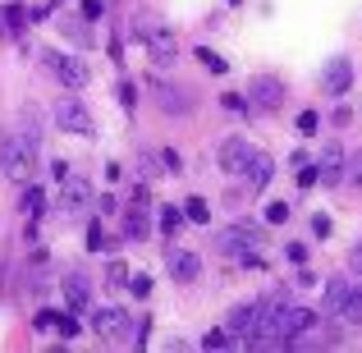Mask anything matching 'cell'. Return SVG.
Here are the masks:
<instances>
[{
  "label": "cell",
  "instance_id": "6da1fadb",
  "mask_svg": "<svg viewBox=\"0 0 362 353\" xmlns=\"http://www.w3.org/2000/svg\"><path fill=\"white\" fill-rule=\"evenodd\" d=\"M0 170H5L9 179H18V184H28V179L37 175L33 138H23V133H0Z\"/></svg>",
  "mask_w": 362,
  "mask_h": 353
},
{
  "label": "cell",
  "instance_id": "7a4b0ae2",
  "mask_svg": "<svg viewBox=\"0 0 362 353\" xmlns=\"http://www.w3.org/2000/svg\"><path fill=\"white\" fill-rule=\"evenodd\" d=\"M55 124H60L64 133H78V138H92V133H97V124H92V110L83 106V101H74V97L55 101Z\"/></svg>",
  "mask_w": 362,
  "mask_h": 353
},
{
  "label": "cell",
  "instance_id": "3957f363",
  "mask_svg": "<svg viewBox=\"0 0 362 353\" xmlns=\"http://www.w3.org/2000/svg\"><path fill=\"white\" fill-rule=\"evenodd\" d=\"M92 330H97L101 340H129L133 335V317L124 308H101V312H92Z\"/></svg>",
  "mask_w": 362,
  "mask_h": 353
},
{
  "label": "cell",
  "instance_id": "277c9868",
  "mask_svg": "<svg viewBox=\"0 0 362 353\" xmlns=\"http://www.w3.org/2000/svg\"><path fill=\"white\" fill-rule=\"evenodd\" d=\"M88 207H92V184L78 179V175H64L60 179V212L64 216H83Z\"/></svg>",
  "mask_w": 362,
  "mask_h": 353
},
{
  "label": "cell",
  "instance_id": "5b68a950",
  "mask_svg": "<svg viewBox=\"0 0 362 353\" xmlns=\"http://www.w3.org/2000/svg\"><path fill=\"white\" fill-rule=\"evenodd\" d=\"M42 64H46V69H51L60 83H64V88H83V83H88V64H78L74 55L46 51V55H42Z\"/></svg>",
  "mask_w": 362,
  "mask_h": 353
},
{
  "label": "cell",
  "instance_id": "8992f818",
  "mask_svg": "<svg viewBox=\"0 0 362 353\" xmlns=\"http://www.w3.org/2000/svg\"><path fill=\"white\" fill-rule=\"evenodd\" d=\"M247 97H252V106H257V110H280V101H284V83L275 79V74H257L252 88H247Z\"/></svg>",
  "mask_w": 362,
  "mask_h": 353
},
{
  "label": "cell",
  "instance_id": "52a82bcc",
  "mask_svg": "<svg viewBox=\"0 0 362 353\" xmlns=\"http://www.w3.org/2000/svg\"><path fill=\"white\" fill-rule=\"evenodd\" d=\"M147 51H151V64H156V69H170V64H175V55H179L175 33H170L165 23H156V28H151V37H147Z\"/></svg>",
  "mask_w": 362,
  "mask_h": 353
},
{
  "label": "cell",
  "instance_id": "ba28073f",
  "mask_svg": "<svg viewBox=\"0 0 362 353\" xmlns=\"http://www.w3.org/2000/svg\"><path fill=\"white\" fill-rule=\"evenodd\" d=\"M165 266H170V275H175L179 284H193L197 275H202V257L188 253V248H170V253H165Z\"/></svg>",
  "mask_w": 362,
  "mask_h": 353
},
{
  "label": "cell",
  "instance_id": "9c48e42d",
  "mask_svg": "<svg viewBox=\"0 0 362 353\" xmlns=\"http://www.w3.org/2000/svg\"><path fill=\"white\" fill-rule=\"evenodd\" d=\"M257 326H262V308H257V303H239V308L230 312V335L243 340V345L257 335Z\"/></svg>",
  "mask_w": 362,
  "mask_h": 353
},
{
  "label": "cell",
  "instance_id": "30bf717a",
  "mask_svg": "<svg viewBox=\"0 0 362 353\" xmlns=\"http://www.w3.org/2000/svg\"><path fill=\"white\" fill-rule=\"evenodd\" d=\"M344 170H349L344 147H339V142H326V147H321V161H317L321 184H339V179H344Z\"/></svg>",
  "mask_w": 362,
  "mask_h": 353
},
{
  "label": "cell",
  "instance_id": "8fae6325",
  "mask_svg": "<svg viewBox=\"0 0 362 353\" xmlns=\"http://www.w3.org/2000/svg\"><path fill=\"white\" fill-rule=\"evenodd\" d=\"M216 243H221V253H243V248H262V230H257V225H247V221H239L234 230H225L221 238H216Z\"/></svg>",
  "mask_w": 362,
  "mask_h": 353
},
{
  "label": "cell",
  "instance_id": "7c38bea8",
  "mask_svg": "<svg viewBox=\"0 0 362 353\" xmlns=\"http://www.w3.org/2000/svg\"><path fill=\"white\" fill-rule=\"evenodd\" d=\"M247 161H252L247 138H225V147H221V170H225V175H243Z\"/></svg>",
  "mask_w": 362,
  "mask_h": 353
},
{
  "label": "cell",
  "instance_id": "4fadbf2b",
  "mask_svg": "<svg viewBox=\"0 0 362 353\" xmlns=\"http://www.w3.org/2000/svg\"><path fill=\"white\" fill-rule=\"evenodd\" d=\"M247 193H266V184L275 179V161L266 156V151H252V161H247Z\"/></svg>",
  "mask_w": 362,
  "mask_h": 353
},
{
  "label": "cell",
  "instance_id": "5bb4252c",
  "mask_svg": "<svg viewBox=\"0 0 362 353\" xmlns=\"http://www.w3.org/2000/svg\"><path fill=\"white\" fill-rule=\"evenodd\" d=\"M349 83H354V64H349V60H330L326 74H321V88H326L330 97H344Z\"/></svg>",
  "mask_w": 362,
  "mask_h": 353
},
{
  "label": "cell",
  "instance_id": "9a60e30c",
  "mask_svg": "<svg viewBox=\"0 0 362 353\" xmlns=\"http://www.w3.org/2000/svg\"><path fill=\"white\" fill-rule=\"evenodd\" d=\"M60 289H64V299H69V308H74V312H83V308L92 303V289H88V280H83V275H64Z\"/></svg>",
  "mask_w": 362,
  "mask_h": 353
},
{
  "label": "cell",
  "instance_id": "2e32d148",
  "mask_svg": "<svg viewBox=\"0 0 362 353\" xmlns=\"http://www.w3.org/2000/svg\"><path fill=\"white\" fill-rule=\"evenodd\" d=\"M339 321H344V326H362V284H354V289H349V299H344V308L335 312Z\"/></svg>",
  "mask_w": 362,
  "mask_h": 353
},
{
  "label": "cell",
  "instance_id": "e0dca14e",
  "mask_svg": "<svg viewBox=\"0 0 362 353\" xmlns=\"http://www.w3.org/2000/svg\"><path fill=\"white\" fill-rule=\"evenodd\" d=\"M147 230H151L147 207H138V202H133V212L124 216V234H129V238H147Z\"/></svg>",
  "mask_w": 362,
  "mask_h": 353
},
{
  "label": "cell",
  "instance_id": "ac0fdd59",
  "mask_svg": "<svg viewBox=\"0 0 362 353\" xmlns=\"http://www.w3.org/2000/svg\"><path fill=\"white\" fill-rule=\"evenodd\" d=\"M349 289H354L349 280H330L326 284V299H321V312H339V308H344V299H349Z\"/></svg>",
  "mask_w": 362,
  "mask_h": 353
},
{
  "label": "cell",
  "instance_id": "d6986e66",
  "mask_svg": "<svg viewBox=\"0 0 362 353\" xmlns=\"http://www.w3.org/2000/svg\"><path fill=\"white\" fill-rule=\"evenodd\" d=\"M184 216H188L193 225H206V221H211V207H206V197H188V202H184Z\"/></svg>",
  "mask_w": 362,
  "mask_h": 353
},
{
  "label": "cell",
  "instance_id": "ffe728a7",
  "mask_svg": "<svg viewBox=\"0 0 362 353\" xmlns=\"http://www.w3.org/2000/svg\"><path fill=\"white\" fill-rule=\"evenodd\" d=\"M0 23H5V33H9V37H18V33H23V23H28V14H23V9H18V5H9Z\"/></svg>",
  "mask_w": 362,
  "mask_h": 353
},
{
  "label": "cell",
  "instance_id": "44dd1931",
  "mask_svg": "<svg viewBox=\"0 0 362 353\" xmlns=\"http://www.w3.org/2000/svg\"><path fill=\"white\" fill-rule=\"evenodd\" d=\"M42 207H46V193H42V188H33V184H28V193H23V212L37 221V216H42Z\"/></svg>",
  "mask_w": 362,
  "mask_h": 353
},
{
  "label": "cell",
  "instance_id": "7402d4cb",
  "mask_svg": "<svg viewBox=\"0 0 362 353\" xmlns=\"http://www.w3.org/2000/svg\"><path fill=\"white\" fill-rule=\"evenodd\" d=\"M64 33H69L74 42H83V46L92 42V33H88V18H64Z\"/></svg>",
  "mask_w": 362,
  "mask_h": 353
},
{
  "label": "cell",
  "instance_id": "603a6c76",
  "mask_svg": "<svg viewBox=\"0 0 362 353\" xmlns=\"http://www.w3.org/2000/svg\"><path fill=\"white\" fill-rule=\"evenodd\" d=\"M197 60H202V64H206V69H211V74H225V69H230V64H225L221 55L211 51V46H197Z\"/></svg>",
  "mask_w": 362,
  "mask_h": 353
},
{
  "label": "cell",
  "instance_id": "cb8c5ba5",
  "mask_svg": "<svg viewBox=\"0 0 362 353\" xmlns=\"http://www.w3.org/2000/svg\"><path fill=\"white\" fill-rule=\"evenodd\" d=\"M225 345H234L230 326H225V330H206V335H202V349H225Z\"/></svg>",
  "mask_w": 362,
  "mask_h": 353
},
{
  "label": "cell",
  "instance_id": "d4e9b609",
  "mask_svg": "<svg viewBox=\"0 0 362 353\" xmlns=\"http://www.w3.org/2000/svg\"><path fill=\"white\" fill-rule=\"evenodd\" d=\"M179 225H184V212H175V207H165V212H160V230H165V234H175Z\"/></svg>",
  "mask_w": 362,
  "mask_h": 353
},
{
  "label": "cell",
  "instance_id": "484cf974",
  "mask_svg": "<svg viewBox=\"0 0 362 353\" xmlns=\"http://www.w3.org/2000/svg\"><path fill=\"white\" fill-rule=\"evenodd\" d=\"M321 129V115H317V110H303V115H298V133H317Z\"/></svg>",
  "mask_w": 362,
  "mask_h": 353
},
{
  "label": "cell",
  "instance_id": "4316f807",
  "mask_svg": "<svg viewBox=\"0 0 362 353\" xmlns=\"http://www.w3.org/2000/svg\"><path fill=\"white\" fill-rule=\"evenodd\" d=\"M33 326H37V330H55V326H60V312H51V308H46V312H37V321H33Z\"/></svg>",
  "mask_w": 362,
  "mask_h": 353
},
{
  "label": "cell",
  "instance_id": "83f0119b",
  "mask_svg": "<svg viewBox=\"0 0 362 353\" xmlns=\"http://www.w3.org/2000/svg\"><path fill=\"white\" fill-rule=\"evenodd\" d=\"M266 221H271V225L289 221V202H271V207H266Z\"/></svg>",
  "mask_w": 362,
  "mask_h": 353
},
{
  "label": "cell",
  "instance_id": "f1b7e54d",
  "mask_svg": "<svg viewBox=\"0 0 362 353\" xmlns=\"http://www.w3.org/2000/svg\"><path fill=\"white\" fill-rule=\"evenodd\" d=\"M88 243L97 248V253L106 248V230H101V221H92V225H88Z\"/></svg>",
  "mask_w": 362,
  "mask_h": 353
},
{
  "label": "cell",
  "instance_id": "f546056e",
  "mask_svg": "<svg viewBox=\"0 0 362 353\" xmlns=\"http://www.w3.org/2000/svg\"><path fill=\"white\" fill-rule=\"evenodd\" d=\"M129 289L138 294V299H147V294H151V280H147V275H129Z\"/></svg>",
  "mask_w": 362,
  "mask_h": 353
},
{
  "label": "cell",
  "instance_id": "4dcf8cb0",
  "mask_svg": "<svg viewBox=\"0 0 362 353\" xmlns=\"http://www.w3.org/2000/svg\"><path fill=\"white\" fill-rule=\"evenodd\" d=\"M110 284H115V289H119V284H129V271H124V262H110Z\"/></svg>",
  "mask_w": 362,
  "mask_h": 353
},
{
  "label": "cell",
  "instance_id": "1f68e13d",
  "mask_svg": "<svg viewBox=\"0 0 362 353\" xmlns=\"http://www.w3.org/2000/svg\"><path fill=\"white\" fill-rule=\"evenodd\" d=\"M101 9H106V0H83V18H88V23L101 18Z\"/></svg>",
  "mask_w": 362,
  "mask_h": 353
},
{
  "label": "cell",
  "instance_id": "d6a6232c",
  "mask_svg": "<svg viewBox=\"0 0 362 353\" xmlns=\"http://www.w3.org/2000/svg\"><path fill=\"white\" fill-rule=\"evenodd\" d=\"M317 179H321V175H317V166H308V161H303V170H298V184H303V188H312Z\"/></svg>",
  "mask_w": 362,
  "mask_h": 353
},
{
  "label": "cell",
  "instance_id": "836d02e7",
  "mask_svg": "<svg viewBox=\"0 0 362 353\" xmlns=\"http://www.w3.org/2000/svg\"><path fill=\"white\" fill-rule=\"evenodd\" d=\"M55 330H60L64 340H74V335H78V321H74V317H64V312H60V326H55Z\"/></svg>",
  "mask_w": 362,
  "mask_h": 353
},
{
  "label": "cell",
  "instance_id": "e575fe53",
  "mask_svg": "<svg viewBox=\"0 0 362 353\" xmlns=\"http://www.w3.org/2000/svg\"><path fill=\"white\" fill-rule=\"evenodd\" d=\"M344 175H349V179H354V184H362V151H358V156H354V161H349V170H344Z\"/></svg>",
  "mask_w": 362,
  "mask_h": 353
},
{
  "label": "cell",
  "instance_id": "d590c367",
  "mask_svg": "<svg viewBox=\"0 0 362 353\" xmlns=\"http://www.w3.org/2000/svg\"><path fill=\"white\" fill-rule=\"evenodd\" d=\"M349 271L362 275V238H358V248H354V253H349Z\"/></svg>",
  "mask_w": 362,
  "mask_h": 353
},
{
  "label": "cell",
  "instance_id": "8d00e7d4",
  "mask_svg": "<svg viewBox=\"0 0 362 353\" xmlns=\"http://www.w3.org/2000/svg\"><path fill=\"white\" fill-rule=\"evenodd\" d=\"M160 166H165V170H175V175H179V166H184V161H179V151H160Z\"/></svg>",
  "mask_w": 362,
  "mask_h": 353
},
{
  "label": "cell",
  "instance_id": "74e56055",
  "mask_svg": "<svg viewBox=\"0 0 362 353\" xmlns=\"http://www.w3.org/2000/svg\"><path fill=\"white\" fill-rule=\"evenodd\" d=\"M221 106H225V110H243V97H239V92H225Z\"/></svg>",
  "mask_w": 362,
  "mask_h": 353
},
{
  "label": "cell",
  "instance_id": "f35d334b",
  "mask_svg": "<svg viewBox=\"0 0 362 353\" xmlns=\"http://www.w3.org/2000/svg\"><path fill=\"white\" fill-rule=\"evenodd\" d=\"M289 262H298V266L308 262V243H289Z\"/></svg>",
  "mask_w": 362,
  "mask_h": 353
},
{
  "label": "cell",
  "instance_id": "ab89813d",
  "mask_svg": "<svg viewBox=\"0 0 362 353\" xmlns=\"http://www.w3.org/2000/svg\"><path fill=\"white\" fill-rule=\"evenodd\" d=\"M312 234H321V238L330 234V221H326V216H317V221H312Z\"/></svg>",
  "mask_w": 362,
  "mask_h": 353
}]
</instances>
